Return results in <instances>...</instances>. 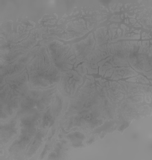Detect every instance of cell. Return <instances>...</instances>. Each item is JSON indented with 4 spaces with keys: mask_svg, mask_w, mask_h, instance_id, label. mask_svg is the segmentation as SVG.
Returning <instances> with one entry per match:
<instances>
[{
    "mask_svg": "<svg viewBox=\"0 0 152 160\" xmlns=\"http://www.w3.org/2000/svg\"><path fill=\"white\" fill-rule=\"evenodd\" d=\"M81 42L77 44L78 47H76V56L79 59H83L90 54L95 41L93 40L92 34L90 35L85 40L81 41Z\"/></svg>",
    "mask_w": 152,
    "mask_h": 160,
    "instance_id": "5b68a950",
    "label": "cell"
},
{
    "mask_svg": "<svg viewBox=\"0 0 152 160\" xmlns=\"http://www.w3.org/2000/svg\"><path fill=\"white\" fill-rule=\"evenodd\" d=\"M72 76V72L69 71L66 73V74L63 76L62 80V85L63 91L65 92V94H68V96H70L73 94L76 90L78 87V85L79 84V82L81 83L82 79L81 77L77 79H76V78L78 76L77 74L75 76V73L74 76Z\"/></svg>",
    "mask_w": 152,
    "mask_h": 160,
    "instance_id": "277c9868",
    "label": "cell"
},
{
    "mask_svg": "<svg viewBox=\"0 0 152 160\" xmlns=\"http://www.w3.org/2000/svg\"><path fill=\"white\" fill-rule=\"evenodd\" d=\"M28 83L33 88H47L61 82L62 72L54 65L48 53L41 50L27 65Z\"/></svg>",
    "mask_w": 152,
    "mask_h": 160,
    "instance_id": "6da1fadb",
    "label": "cell"
},
{
    "mask_svg": "<svg viewBox=\"0 0 152 160\" xmlns=\"http://www.w3.org/2000/svg\"><path fill=\"white\" fill-rule=\"evenodd\" d=\"M48 53L54 65L61 72L68 71L75 62V55L71 50H70V45H63L59 41H54L48 46Z\"/></svg>",
    "mask_w": 152,
    "mask_h": 160,
    "instance_id": "7a4b0ae2",
    "label": "cell"
},
{
    "mask_svg": "<svg viewBox=\"0 0 152 160\" xmlns=\"http://www.w3.org/2000/svg\"><path fill=\"white\" fill-rule=\"evenodd\" d=\"M13 118L7 120V122L1 124V142L2 145L6 144L13 139L19 132V120Z\"/></svg>",
    "mask_w": 152,
    "mask_h": 160,
    "instance_id": "3957f363",
    "label": "cell"
}]
</instances>
